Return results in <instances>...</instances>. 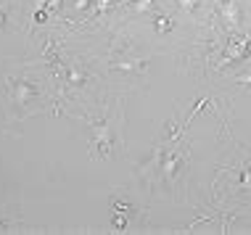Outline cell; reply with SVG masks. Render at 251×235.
<instances>
[{
    "instance_id": "1",
    "label": "cell",
    "mask_w": 251,
    "mask_h": 235,
    "mask_svg": "<svg viewBox=\"0 0 251 235\" xmlns=\"http://www.w3.org/2000/svg\"><path fill=\"white\" fill-rule=\"evenodd\" d=\"M220 13H222V22L227 24V29H238V19H241V13H238V0H222V5H220Z\"/></svg>"
},
{
    "instance_id": "2",
    "label": "cell",
    "mask_w": 251,
    "mask_h": 235,
    "mask_svg": "<svg viewBox=\"0 0 251 235\" xmlns=\"http://www.w3.org/2000/svg\"><path fill=\"white\" fill-rule=\"evenodd\" d=\"M246 50H249V37H238V40H233L230 43V48L225 50V61H238V58L246 56Z\"/></svg>"
},
{
    "instance_id": "3",
    "label": "cell",
    "mask_w": 251,
    "mask_h": 235,
    "mask_svg": "<svg viewBox=\"0 0 251 235\" xmlns=\"http://www.w3.org/2000/svg\"><path fill=\"white\" fill-rule=\"evenodd\" d=\"M98 143H100V156H106L108 145H111V132H108V127H106V124L96 127V135H93V145H98Z\"/></svg>"
},
{
    "instance_id": "4",
    "label": "cell",
    "mask_w": 251,
    "mask_h": 235,
    "mask_svg": "<svg viewBox=\"0 0 251 235\" xmlns=\"http://www.w3.org/2000/svg\"><path fill=\"white\" fill-rule=\"evenodd\" d=\"M135 11H140V13L153 11V0H138V3H135Z\"/></svg>"
},
{
    "instance_id": "5",
    "label": "cell",
    "mask_w": 251,
    "mask_h": 235,
    "mask_svg": "<svg viewBox=\"0 0 251 235\" xmlns=\"http://www.w3.org/2000/svg\"><path fill=\"white\" fill-rule=\"evenodd\" d=\"M199 3H201V0H177V5L182 11H188V13L196 11V5H199Z\"/></svg>"
},
{
    "instance_id": "6",
    "label": "cell",
    "mask_w": 251,
    "mask_h": 235,
    "mask_svg": "<svg viewBox=\"0 0 251 235\" xmlns=\"http://www.w3.org/2000/svg\"><path fill=\"white\" fill-rule=\"evenodd\" d=\"M156 29H159V32H167V29H172V22H169L167 16L156 19Z\"/></svg>"
},
{
    "instance_id": "7",
    "label": "cell",
    "mask_w": 251,
    "mask_h": 235,
    "mask_svg": "<svg viewBox=\"0 0 251 235\" xmlns=\"http://www.w3.org/2000/svg\"><path fill=\"white\" fill-rule=\"evenodd\" d=\"M235 82H238V85H251V71H246V74H238V77H235Z\"/></svg>"
},
{
    "instance_id": "8",
    "label": "cell",
    "mask_w": 251,
    "mask_h": 235,
    "mask_svg": "<svg viewBox=\"0 0 251 235\" xmlns=\"http://www.w3.org/2000/svg\"><path fill=\"white\" fill-rule=\"evenodd\" d=\"M241 185L243 188H251V169H246V172L241 174Z\"/></svg>"
},
{
    "instance_id": "9",
    "label": "cell",
    "mask_w": 251,
    "mask_h": 235,
    "mask_svg": "<svg viewBox=\"0 0 251 235\" xmlns=\"http://www.w3.org/2000/svg\"><path fill=\"white\" fill-rule=\"evenodd\" d=\"M87 5V0H77V8H85Z\"/></svg>"
},
{
    "instance_id": "10",
    "label": "cell",
    "mask_w": 251,
    "mask_h": 235,
    "mask_svg": "<svg viewBox=\"0 0 251 235\" xmlns=\"http://www.w3.org/2000/svg\"><path fill=\"white\" fill-rule=\"evenodd\" d=\"M0 26H3V13H0Z\"/></svg>"
}]
</instances>
